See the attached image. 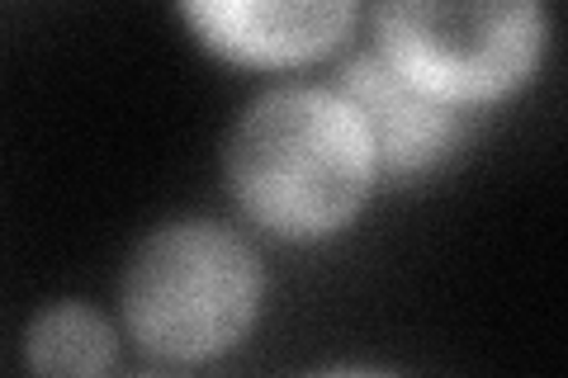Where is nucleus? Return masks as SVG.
I'll use <instances>...</instances> for the list:
<instances>
[{
  "instance_id": "f257e3e1",
  "label": "nucleus",
  "mask_w": 568,
  "mask_h": 378,
  "mask_svg": "<svg viewBox=\"0 0 568 378\" xmlns=\"http://www.w3.org/2000/svg\"><path fill=\"white\" fill-rule=\"evenodd\" d=\"M375 147L342 90H275L237 123L233 185L284 237H323L361 208Z\"/></svg>"
},
{
  "instance_id": "f03ea898",
  "label": "nucleus",
  "mask_w": 568,
  "mask_h": 378,
  "mask_svg": "<svg viewBox=\"0 0 568 378\" xmlns=\"http://www.w3.org/2000/svg\"><path fill=\"white\" fill-rule=\"evenodd\" d=\"M261 269L233 232L185 223L138 251L129 269V321L162 355H213L252 327Z\"/></svg>"
},
{
  "instance_id": "7ed1b4c3",
  "label": "nucleus",
  "mask_w": 568,
  "mask_h": 378,
  "mask_svg": "<svg viewBox=\"0 0 568 378\" xmlns=\"http://www.w3.org/2000/svg\"><path fill=\"white\" fill-rule=\"evenodd\" d=\"M379 58L440 104L493 100L517 85L540 52L530 6H384Z\"/></svg>"
},
{
  "instance_id": "20e7f679",
  "label": "nucleus",
  "mask_w": 568,
  "mask_h": 378,
  "mask_svg": "<svg viewBox=\"0 0 568 378\" xmlns=\"http://www.w3.org/2000/svg\"><path fill=\"white\" fill-rule=\"evenodd\" d=\"M342 95L355 114H361L375 161H384L388 171H426L432 161H440L455 137L459 123L450 104L432 100L426 90H417L407 76H398L379 52L355 58L342 76Z\"/></svg>"
},
{
  "instance_id": "39448f33",
  "label": "nucleus",
  "mask_w": 568,
  "mask_h": 378,
  "mask_svg": "<svg viewBox=\"0 0 568 378\" xmlns=\"http://www.w3.org/2000/svg\"><path fill=\"white\" fill-rule=\"evenodd\" d=\"M190 24L242 62H298L332 48L351 24L346 6H190Z\"/></svg>"
},
{
  "instance_id": "423d86ee",
  "label": "nucleus",
  "mask_w": 568,
  "mask_h": 378,
  "mask_svg": "<svg viewBox=\"0 0 568 378\" xmlns=\"http://www.w3.org/2000/svg\"><path fill=\"white\" fill-rule=\"evenodd\" d=\"M29 359L43 378H100L114 359V336L100 313L67 303L33 321Z\"/></svg>"
},
{
  "instance_id": "0eeeda50",
  "label": "nucleus",
  "mask_w": 568,
  "mask_h": 378,
  "mask_svg": "<svg viewBox=\"0 0 568 378\" xmlns=\"http://www.w3.org/2000/svg\"><path fill=\"white\" fill-rule=\"evenodd\" d=\"M336 378H369V374H336Z\"/></svg>"
}]
</instances>
